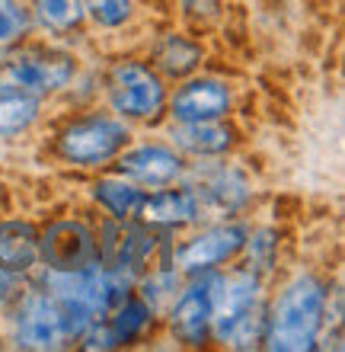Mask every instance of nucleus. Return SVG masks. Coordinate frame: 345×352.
Returning a JSON list of instances; mask_svg holds the SVG:
<instances>
[{
	"label": "nucleus",
	"mask_w": 345,
	"mask_h": 352,
	"mask_svg": "<svg viewBox=\"0 0 345 352\" xmlns=\"http://www.w3.org/2000/svg\"><path fill=\"white\" fill-rule=\"evenodd\" d=\"M323 305L326 292L313 276L294 278L281 298L272 307V317L265 320V343L278 352H300L313 349L323 324Z\"/></svg>",
	"instance_id": "obj_1"
},
{
	"label": "nucleus",
	"mask_w": 345,
	"mask_h": 352,
	"mask_svg": "<svg viewBox=\"0 0 345 352\" xmlns=\"http://www.w3.org/2000/svg\"><path fill=\"white\" fill-rule=\"evenodd\" d=\"M74 58L64 52H26L16 55L7 67H0V90L3 93H51L71 84Z\"/></svg>",
	"instance_id": "obj_2"
},
{
	"label": "nucleus",
	"mask_w": 345,
	"mask_h": 352,
	"mask_svg": "<svg viewBox=\"0 0 345 352\" xmlns=\"http://www.w3.org/2000/svg\"><path fill=\"white\" fill-rule=\"evenodd\" d=\"M109 100L128 119H154L167 102V87L147 65L121 61L109 74Z\"/></svg>",
	"instance_id": "obj_3"
},
{
	"label": "nucleus",
	"mask_w": 345,
	"mask_h": 352,
	"mask_svg": "<svg viewBox=\"0 0 345 352\" xmlns=\"http://www.w3.org/2000/svg\"><path fill=\"white\" fill-rule=\"evenodd\" d=\"M128 129L119 119H84L74 122L61 135V157L74 167H99L106 160H112L125 144H128Z\"/></svg>",
	"instance_id": "obj_4"
},
{
	"label": "nucleus",
	"mask_w": 345,
	"mask_h": 352,
	"mask_svg": "<svg viewBox=\"0 0 345 352\" xmlns=\"http://www.w3.org/2000/svg\"><path fill=\"white\" fill-rule=\"evenodd\" d=\"M67 340L64 314L48 292H29L16 314V343L23 349H58Z\"/></svg>",
	"instance_id": "obj_5"
},
{
	"label": "nucleus",
	"mask_w": 345,
	"mask_h": 352,
	"mask_svg": "<svg viewBox=\"0 0 345 352\" xmlns=\"http://www.w3.org/2000/svg\"><path fill=\"white\" fill-rule=\"evenodd\" d=\"M246 247V234L237 224H221V228H211V231L198 234L179 250V266L189 269V272H208V269L221 266V263L233 260L237 253Z\"/></svg>",
	"instance_id": "obj_6"
},
{
	"label": "nucleus",
	"mask_w": 345,
	"mask_h": 352,
	"mask_svg": "<svg viewBox=\"0 0 345 352\" xmlns=\"http://www.w3.org/2000/svg\"><path fill=\"white\" fill-rule=\"evenodd\" d=\"M38 256H45L48 269H80L96 263V241L84 224L61 221L38 241Z\"/></svg>",
	"instance_id": "obj_7"
},
{
	"label": "nucleus",
	"mask_w": 345,
	"mask_h": 352,
	"mask_svg": "<svg viewBox=\"0 0 345 352\" xmlns=\"http://www.w3.org/2000/svg\"><path fill=\"white\" fill-rule=\"evenodd\" d=\"M256 292H259V278L252 272H233L227 278H215V295H211V324L221 340L233 330L252 305H256Z\"/></svg>",
	"instance_id": "obj_8"
},
{
	"label": "nucleus",
	"mask_w": 345,
	"mask_h": 352,
	"mask_svg": "<svg viewBox=\"0 0 345 352\" xmlns=\"http://www.w3.org/2000/svg\"><path fill=\"white\" fill-rule=\"evenodd\" d=\"M230 106V90L221 80H189L182 84L173 100H169V112L176 122H205V119H221Z\"/></svg>",
	"instance_id": "obj_9"
},
{
	"label": "nucleus",
	"mask_w": 345,
	"mask_h": 352,
	"mask_svg": "<svg viewBox=\"0 0 345 352\" xmlns=\"http://www.w3.org/2000/svg\"><path fill=\"white\" fill-rule=\"evenodd\" d=\"M211 295H215V278L195 282L173 305L169 324H173V333L186 346H202V340L208 336V327H211Z\"/></svg>",
	"instance_id": "obj_10"
},
{
	"label": "nucleus",
	"mask_w": 345,
	"mask_h": 352,
	"mask_svg": "<svg viewBox=\"0 0 345 352\" xmlns=\"http://www.w3.org/2000/svg\"><path fill=\"white\" fill-rule=\"evenodd\" d=\"M119 170H121V176H128L134 183L167 186L182 173V160H179L169 148L147 144V148H134V151H128V154H121Z\"/></svg>",
	"instance_id": "obj_11"
},
{
	"label": "nucleus",
	"mask_w": 345,
	"mask_h": 352,
	"mask_svg": "<svg viewBox=\"0 0 345 352\" xmlns=\"http://www.w3.org/2000/svg\"><path fill=\"white\" fill-rule=\"evenodd\" d=\"M138 214L144 228H182L198 218V195L189 189H163L147 195Z\"/></svg>",
	"instance_id": "obj_12"
},
{
	"label": "nucleus",
	"mask_w": 345,
	"mask_h": 352,
	"mask_svg": "<svg viewBox=\"0 0 345 352\" xmlns=\"http://www.w3.org/2000/svg\"><path fill=\"white\" fill-rule=\"evenodd\" d=\"M38 263V234L32 224L3 221L0 224V269L26 272Z\"/></svg>",
	"instance_id": "obj_13"
},
{
	"label": "nucleus",
	"mask_w": 345,
	"mask_h": 352,
	"mask_svg": "<svg viewBox=\"0 0 345 352\" xmlns=\"http://www.w3.org/2000/svg\"><path fill=\"white\" fill-rule=\"evenodd\" d=\"M173 138L182 151L189 154H224L227 148L233 144L230 129L217 125V119H205V122H179V129L173 131Z\"/></svg>",
	"instance_id": "obj_14"
},
{
	"label": "nucleus",
	"mask_w": 345,
	"mask_h": 352,
	"mask_svg": "<svg viewBox=\"0 0 345 352\" xmlns=\"http://www.w3.org/2000/svg\"><path fill=\"white\" fill-rule=\"evenodd\" d=\"M96 202L103 205L112 218L128 221V218L138 214L141 202H144V192L134 183H128V179H99L96 183Z\"/></svg>",
	"instance_id": "obj_15"
},
{
	"label": "nucleus",
	"mask_w": 345,
	"mask_h": 352,
	"mask_svg": "<svg viewBox=\"0 0 345 352\" xmlns=\"http://www.w3.org/2000/svg\"><path fill=\"white\" fill-rule=\"evenodd\" d=\"M154 61H157V67L163 71V74L186 77V74H192V71L198 67V61H202V48H198L195 42H189V38H182V36H167L157 45Z\"/></svg>",
	"instance_id": "obj_16"
},
{
	"label": "nucleus",
	"mask_w": 345,
	"mask_h": 352,
	"mask_svg": "<svg viewBox=\"0 0 345 352\" xmlns=\"http://www.w3.org/2000/svg\"><path fill=\"white\" fill-rule=\"evenodd\" d=\"M38 116V96L29 93H0V138L26 131Z\"/></svg>",
	"instance_id": "obj_17"
},
{
	"label": "nucleus",
	"mask_w": 345,
	"mask_h": 352,
	"mask_svg": "<svg viewBox=\"0 0 345 352\" xmlns=\"http://www.w3.org/2000/svg\"><path fill=\"white\" fill-rule=\"evenodd\" d=\"M150 314H154V307L144 298H121L119 311H115L112 324H109L115 343H128V340L144 333V327L150 324Z\"/></svg>",
	"instance_id": "obj_18"
},
{
	"label": "nucleus",
	"mask_w": 345,
	"mask_h": 352,
	"mask_svg": "<svg viewBox=\"0 0 345 352\" xmlns=\"http://www.w3.org/2000/svg\"><path fill=\"white\" fill-rule=\"evenodd\" d=\"M36 16L55 32H71L84 19V0H36Z\"/></svg>",
	"instance_id": "obj_19"
},
{
	"label": "nucleus",
	"mask_w": 345,
	"mask_h": 352,
	"mask_svg": "<svg viewBox=\"0 0 345 352\" xmlns=\"http://www.w3.org/2000/svg\"><path fill=\"white\" fill-rule=\"evenodd\" d=\"M32 13L23 0H0V52H7L29 32Z\"/></svg>",
	"instance_id": "obj_20"
},
{
	"label": "nucleus",
	"mask_w": 345,
	"mask_h": 352,
	"mask_svg": "<svg viewBox=\"0 0 345 352\" xmlns=\"http://www.w3.org/2000/svg\"><path fill=\"white\" fill-rule=\"evenodd\" d=\"M243 195H246V183H243L237 173H221L215 183H208V189H205V199L215 205V208H221V212H233V208L243 202Z\"/></svg>",
	"instance_id": "obj_21"
},
{
	"label": "nucleus",
	"mask_w": 345,
	"mask_h": 352,
	"mask_svg": "<svg viewBox=\"0 0 345 352\" xmlns=\"http://www.w3.org/2000/svg\"><path fill=\"white\" fill-rule=\"evenodd\" d=\"M84 10L93 16V23L115 29L131 16V0H84Z\"/></svg>",
	"instance_id": "obj_22"
}]
</instances>
